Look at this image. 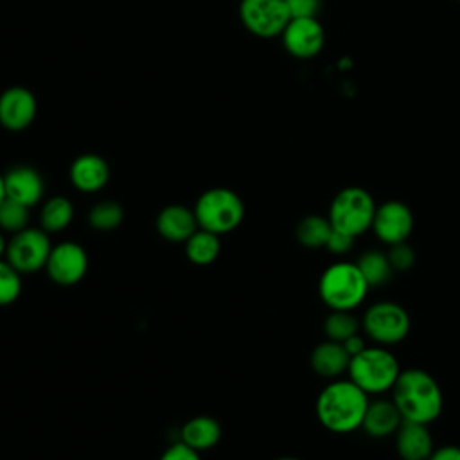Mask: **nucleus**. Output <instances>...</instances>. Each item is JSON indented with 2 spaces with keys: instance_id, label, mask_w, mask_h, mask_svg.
Wrapping results in <instances>:
<instances>
[{
  "instance_id": "nucleus-1",
  "label": "nucleus",
  "mask_w": 460,
  "mask_h": 460,
  "mask_svg": "<svg viewBox=\"0 0 460 460\" xmlns=\"http://www.w3.org/2000/svg\"><path fill=\"white\" fill-rule=\"evenodd\" d=\"M390 392L402 420L429 424L442 413V390L437 379L422 368L401 370Z\"/></svg>"
},
{
  "instance_id": "nucleus-2",
  "label": "nucleus",
  "mask_w": 460,
  "mask_h": 460,
  "mask_svg": "<svg viewBox=\"0 0 460 460\" xmlns=\"http://www.w3.org/2000/svg\"><path fill=\"white\" fill-rule=\"evenodd\" d=\"M368 401V394L350 379L332 381L316 397V417L331 433H352L361 428Z\"/></svg>"
},
{
  "instance_id": "nucleus-3",
  "label": "nucleus",
  "mask_w": 460,
  "mask_h": 460,
  "mask_svg": "<svg viewBox=\"0 0 460 460\" xmlns=\"http://www.w3.org/2000/svg\"><path fill=\"white\" fill-rule=\"evenodd\" d=\"M370 286L356 262L338 261L323 270L318 295L331 311H352L363 304Z\"/></svg>"
},
{
  "instance_id": "nucleus-4",
  "label": "nucleus",
  "mask_w": 460,
  "mask_h": 460,
  "mask_svg": "<svg viewBox=\"0 0 460 460\" xmlns=\"http://www.w3.org/2000/svg\"><path fill=\"white\" fill-rule=\"evenodd\" d=\"M349 379L358 385L365 394L377 395L394 388L401 367L397 358L383 345L365 347L361 352L350 358Z\"/></svg>"
},
{
  "instance_id": "nucleus-5",
  "label": "nucleus",
  "mask_w": 460,
  "mask_h": 460,
  "mask_svg": "<svg viewBox=\"0 0 460 460\" xmlns=\"http://www.w3.org/2000/svg\"><path fill=\"white\" fill-rule=\"evenodd\" d=\"M192 210L198 226L217 235L235 230L244 219V203L241 196L226 187H212L201 192Z\"/></svg>"
},
{
  "instance_id": "nucleus-6",
  "label": "nucleus",
  "mask_w": 460,
  "mask_h": 460,
  "mask_svg": "<svg viewBox=\"0 0 460 460\" xmlns=\"http://www.w3.org/2000/svg\"><path fill=\"white\" fill-rule=\"evenodd\" d=\"M376 207L377 205L368 190L350 185L332 198L327 217L332 228L358 237L372 228Z\"/></svg>"
},
{
  "instance_id": "nucleus-7",
  "label": "nucleus",
  "mask_w": 460,
  "mask_h": 460,
  "mask_svg": "<svg viewBox=\"0 0 460 460\" xmlns=\"http://www.w3.org/2000/svg\"><path fill=\"white\" fill-rule=\"evenodd\" d=\"M361 329L376 345L390 347L408 336L410 316L397 302L381 300L367 307L361 318Z\"/></svg>"
},
{
  "instance_id": "nucleus-8",
  "label": "nucleus",
  "mask_w": 460,
  "mask_h": 460,
  "mask_svg": "<svg viewBox=\"0 0 460 460\" xmlns=\"http://www.w3.org/2000/svg\"><path fill=\"white\" fill-rule=\"evenodd\" d=\"M49 235L50 234H47L43 228L34 226H27L13 234L7 241L5 261L22 275L45 270L50 250L54 246Z\"/></svg>"
},
{
  "instance_id": "nucleus-9",
  "label": "nucleus",
  "mask_w": 460,
  "mask_h": 460,
  "mask_svg": "<svg viewBox=\"0 0 460 460\" xmlns=\"http://www.w3.org/2000/svg\"><path fill=\"white\" fill-rule=\"evenodd\" d=\"M239 18L253 36L275 38L282 34L291 14L286 0H241Z\"/></svg>"
},
{
  "instance_id": "nucleus-10",
  "label": "nucleus",
  "mask_w": 460,
  "mask_h": 460,
  "mask_svg": "<svg viewBox=\"0 0 460 460\" xmlns=\"http://www.w3.org/2000/svg\"><path fill=\"white\" fill-rule=\"evenodd\" d=\"M45 271L58 286H75L88 271V253L75 241H61L52 246Z\"/></svg>"
},
{
  "instance_id": "nucleus-11",
  "label": "nucleus",
  "mask_w": 460,
  "mask_h": 460,
  "mask_svg": "<svg viewBox=\"0 0 460 460\" xmlns=\"http://www.w3.org/2000/svg\"><path fill=\"white\" fill-rule=\"evenodd\" d=\"M413 230V214L410 207L399 199H388L376 207L372 232L385 244L408 241Z\"/></svg>"
},
{
  "instance_id": "nucleus-12",
  "label": "nucleus",
  "mask_w": 460,
  "mask_h": 460,
  "mask_svg": "<svg viewBox=\"0 0 460 460\" xmlns=\"http://www.w3.org/2000/svg\"><path fill=\"white\" fill-rule=\"evenodd\" d=\"M280 38L288 54L296 59H311L322 52L325 31L318 18H291Z\"/></svg>"
},
{
  "instance_id": "nucleus-13",
  "label": "nucleus",
  "mask_w": 460,
  "mask_h": 460,
  "mask_svg": "<svg viewBox=\"0 0 460 460\" xmlns=\"http://www.w3.org/2000/svg\"><path fill=\"white\" fill-rule=\"evenodd\" d=\"M38 102L25 86H11L0 95V124L7 131H23L36 119Z\"/></svg>"
},
{
  "instance_id": "nucleus-14",
  "label": "nucleus",
  "mask_w": 460,
  "mask_h": 460,
  "mask_svg": "<svg viewBox=\"0 0 460 460\" xmlns=\"http://www.w3.org/2000/svg\"><path fill=\"white\" fill-rule=\"evenodd\" d=\"M5 198H11L25 207H34L45 194V181L38 169L18 164L4 172Z\"/></svg>"
},
{
  "instance_id": "nucleus-15",
  "label": "nucleus",
  "mask_w": 460,
  "mask_h": 460,
  "mask_svg": "<svg viewBox=\"0 0 460 460\" xmlns=\"http://www.w3.org/2000/svg\"><path fill=\"white\" fill-rule=\"evenodd\" d=\"M68 176H70V183L79 192H84V194L99 192L110 181V165L101 155L84 153L72 162Z\"/></svg>"
},
{
  "instance_id": "nucleus-16",
  "label": "nucleus",
  "mask_w": 460,
  "mask_h": 460,
  "mask_svg": "<svg viewBox=\"0 0 460 460\" xmlns=\"http://www.w3.org/2000/svg\"><path fill=\"white\" fill-rule=\"evenodd\" d=\"M155 226L158 235L169 243H185L199 228L194 210L180 203L165 205L158 212Z\"/></svg>"
},
{
  "instance_id": "nucleus-17",
  "label": "nucleus",
  "mask_w": 460,
  "mask_h": 460,
  "mask_svg": "<svg viewBox=\"0 0 460 460\" xmlns=\"http://www.w3.org/2000/svg\"><path fill=\"white\" fill-rule=\"evenodd\" d=\"M395 449L402 460H428L435 449L428 424L402 420L395 431Z\"/></svg>"
},
{
  "instance_id": "nucleus-18",
  "label": "nucleus",
  "mask_w": 460,
  "mask_h": 460,
  "mask_svg": "<svg viewBox=\"0 0 460 460\" xmlns=\"http://www.w3.org/2000/svg\"><path fill=\"white\" fill-rule=\"evenodd\" d=\"M401 422L402 417L392 399H374L368 401L361 428L367 435L374 438H383L394 435Z\"/></svg>"
},
{
  "instance_id": "nucleus-19",
  "label": "nucleus",
  "mask_w": 460,
  "mask_h": 460,
  "mask_svg": "<svg viewBox=\"0 0 460 460\" xmlns=\"http://www.w3.org/2000/svg\"><path fill=\"white\" fill-rule=\"evenodd\" d=\"M309 363H311V368L318 376L332 379V377H340L341 374H345L349 370L350 356L345 350L343 343L325 340L311 350Z\"/></svg>"
},
{
  "instance_id": "nucleus-20",
  "label": "nucleus",
  "mask_w": 460,
  "mask_h": 460,
  "mask_svg": "<svg viewBox=\"0 0 460 460\" xmlns=\"http://www.w3.org/2000/svg\"><path fill=\"white\" fill-rule=\"evenodd\" d=\"M180 440L196 451H207L221 440V424L210 415H196L183 422Z\"/></svg>"
},
{
  "instance_id": "nucleus-21",
  "label": "nucleus",
  "mask_w": 460,
  "mask_h": 460,
  "mask_svg": "<svg viewBox=\"0 0 460 460\" xmlns=\"http://www.w3.org/2000/svg\"><path fill=\"white\" fill-rule=\"evenodd\" d=\"M221 235L198 228L183 244L187 259L196 266H208L212 264L221 252Z\"/></svg>"
},
{
  "instance_id": "nucleus-22",
  "label": "nucleus",
  "mask_w": 460,
  "mask_h": 460,
  "mask_svg": "<svg viewBox=\"0 0 460 460\" xmlns=\"http://www.w3.org/2000/svg\"><path fill=\"white\" fill-rule=\"evenodd\" d=\"M74 219V205L65 196H50L40 208V228L47 234H58L70 226Z\"/></svg>"
},
{
  "instance_id": "nucleus-23",
  "label": "nucleus",
  "mask_w": 460,
  "mask_h": 460,
  "mask_svg": "<svg viewBox=\"0 0 460 460\" xmlns=\"http://www.w3.org/2000/svg\"><path fill=\"white\" fill-rule=\"evenodd\" d=\"M356 264H358L359 271L363 273V277H365V280L370 288L385 286L394 275L388 255L381 250H365L358 257Z\"/></svg>"
},
{
  "instance_id": "nucleus-24",
  "label": "nucleus",
  "mask_w": 460,
  "mask_h": 460,
  "mask_svg": "<svg viewBox=\"0 0 460 460\" xmlns=\"http://www.w3.org/2000/svg\"><path fill=\"white\" fill-rule=\"evenodd\" d=\"M332 232L329 217L309 214L296 223L295 237L305 248H325V243Z\"/></svg>"
},
{
  "instance_id": "nucleus-25",
  "label": "nucleus",
  "mask_w": 460,
  "mask_h": 460,
  "mask_svg": "<svg viewBox=\"0 0 460 460\" xmlns=\"http://www.w3.org/2000/svg\"><path fill=\"white\" fill-rule=\"evenodd\" d=\"M88 225L97 232H111L124 221V207L115 199H101L88 210Z\"/></svg>"
},
{
  "instance_id": "nucleus-26",
  "label": "nucleus",
  "mask_w": 460,
  "mask_h": 460,
  "mask_svg": "<svg viewBox=\"0 0 460 460\" xmlns=\"http://www.w3.org/2000/svg\"><path fill=\"white\" fill-rule=\"evenodd\" d=\"M361 322L352 311H331L323 320V334L327 340L343 343L347 338L359 332Z\"/></svg>"
},
{
  "instance_id": "nucleus-27",
  "label": "nucleus",
  "mask_w": 460,
  "mask_h": 460,
  "mask_svg": "<svg viewBox=\"0 0 460 460\" xmlns=\"http://www.w3.org/2000/svg\"><path fill=\"white\" fill-rule=\"evenodd\" d=\"M31 208L11 199V198H4L0 201V230L4 234H16L23 228L29 226V219H31Z\"/></svg>"
},
{
  "instance_id": "nucleus-28",
  "label": "nucleus",
  "mask_w": 460,
  "mask_h": 460,
  "mask_svg": "<svg viewBox=\"0 0 460 460\" xmlns=\"http://www.w3.org/2000/svg\"><path fill=\"white\" fill-rule=\"evenodd\" d=\"M22 295V273L0 259V305H9Z\"/></svg>"
},
{
  "instance_id": "nucleus-29",
  "label": "nucleus",
  "mask_w": 460,
  "mask_h": 460,
  "mask_svg": "<svg viewBox=\"0 0 460 460\" xmlns=\"http://www.w3.org/2000/svg\"><path fill=\"white\" fill-rule=\"evenodd\" d=\"M386 255H388V261H390V266L394 271L411 270L415 264V259H417L415 250L411 248V244H408V241L390 244V250L386 252Z\"/></svg>"
},
{
  "instance_id": "nucleus-30",
  "label": "nucleus",
  "mask_w": 460,
  "mask_h": 460,
  "mask_svg": "<svg viewBox=\"0 0 460 460\" xmlns=\"http://www.w3.org/2000/svg\"><path fill=\"white\" fill-rule=\"evenodd\" d=\"M291 18H316L322 0H286Z\"/></svg>"
},
{
  "instance_id": "nucleus-31",
  "label": "nucleus",
  "mask_w": 460,
  "mask_h": 460,
  "mask_svg": "<svg viewBox=\"0 0 460 460\" xmlns=\"http://www.w3.org/2000/svg\"><path fill=\"white\" fill-rule=\"evenodd\" d=\"M158 460H201V456H199V451L178 440V442H172L169 447H165Z\"/></svg>"
},
{
  "instance_id": "nucleus-32",
  "label": "nucleus",
  "mask_w": 460,
  "mask_h": 460,
  "mask_svg": "<svg viewBox=\"0 0 460 460\" xmlns=\"http://www.w3.org/2000/svg\"><path fill=\"white\" fill-rule=\"evenodd\" d=\"M354 239L352 235L341 232V230H336L332 228L327 243H325V248L332 253V255H343L347 252H350V248L354 246Z\"/></svg>"
},
{
  "instance_id": "nucleus-33",
  "label": "nucleus",
  "mask_w": 460,
  "mask_h": 460,
  "mask_svg": "<svg viewBox=\"0 0 460 460\" xmlns=\"http://www.w3.org/2000/svg\"><path fill=\"white\" fill-rule=\"evenodd\" d=\"M428 460H460V447L458 446L435 447Z\"/></svg>"
},
{
  "instance_id": "nucleus-34",
  "label": "nucleus",
  "mask_w": 460,
  "mask_h": 460,
  "mask_svg": "<svg viewBox=\"0 0 460 460\" xmlns=\"http://www.w3.org/2000/svg\"><path fill=\"white\" fill-rule=\"evenodd\" d=\"M343 347H345V350L349 352V356L352 358V356H356L358 352H361V350L367 347V343H365L363 336L358 332V334L347 338V340L343 341Z\"/></svg>"
},
{
  "instance_id": "nucleus-35",
  "label": "nucleus",
  "mask_w": 460,
  "mask_h": 460,
  "mask_svg": "<svg viewBox=\"0 0 460 460\" xmlns=\"http://www.w3.org/2000/svg\"><path fill=\"white\" fill-rule=\"evenodd\" d=\"M5 252H7V239H5V234L0 230V259H5Z\"/></svg>"
},
{
  "instance_id": "nucleus-36",
  "label": "nucleus",
  "mask_w": 460,
  "mask_h": 460,
  "mask_svg": "<svg viewBox=\"0 0 460 460\" xmlns=\"http://www.w3.org/2000/svg\"><path fill=\"white\" fill-rule=\"evenodd\" d=\"M5 198V189H4V174H0V201Z\"/></svg>"
},
{
  "instance_id": "nucleus-37",
  "label": "nucleus",
  "mask_w": 460,
  "mask_h": 460,
  "mask_svg": "<svg viewBox=\"0 0 460 460\" xmlns=\"http://www.w3.org/2000/svg\"><path fill=\"white\" fill-rule=\"evenodd\" d=\"M277 460H298V458H293V456H280V458H277Z\"/></svg>"
},
{
  "instance_id": "nucleus-38",
  "label": "nucleus",
  "mask_w": 460,
  "mask_h": 460,
  "mask_svg": "<svg viewBox=\"0 0 460 460\" xmlns=\"http://www.w3.org/2000/svg\"><path fill=\"white\" fill-rule=\"evenodd\" d=\"M458 2H460V0H458Z\"/></svg>"
}]
</instances>
